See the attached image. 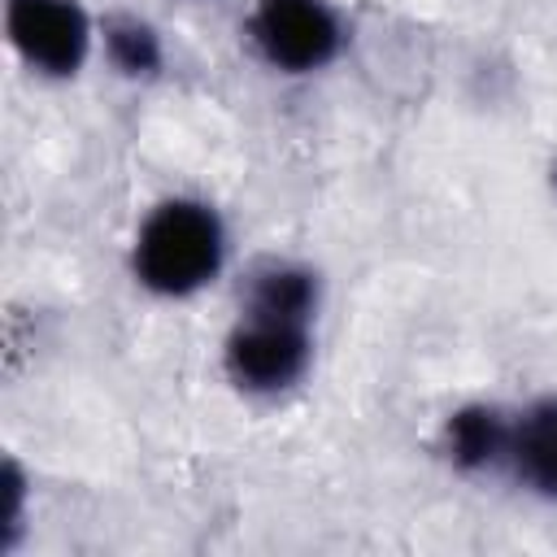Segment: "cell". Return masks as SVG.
Here are the masks:
<instances>
[{
    "instance_id": "ba28073f",
    "label": "cell",
    "mask_w": 557,
    "mask_h": 557,
    "mask_svg": "<svg viewBox=\"0 0 557 557\" xmlns=\"http://www.w3.org/2000/svg\"><path fill=\"white\" fill-rule=\"evenodd\" d=\"M104 57L126 78H152L161 70V61H165L161 35L144 17H135V13L104 17Z\"/></svg>"
},
{
    "instance_id": "7a4b0ae2",
    "label": "cell",
    "mask_w": 557,
    "mask_h": 557,
    "mask_svg": "<svg viewBox=\"0 0 557 557\" xmlns=\"http://www.w3.org/2000/svg\"><path fill=\"white\" fill-rule=\"evenodd\" d=\"M309 322L239 313L235 331L226 335L222 366L226 379L248 396H278L296 387L309 370Z\"/></svg>"
},
{
    "instance_id": "8992f818",
    "label": "cell",
    "mask_w": 557,
    "mask_h": 557,
    "mask_svg": "<svg viewBox=\"0 0 557 557\" xmlns=\"http://www.w3.org/2000/svg\"><path fill=\"white\" fill-rule=\"evenodd\" d=\"M313 309H318V274L296 261L265 257L248 270L244 287H239V313L313 322Z\"/></svg>"
},
{
    "instance_id": "6da1fadb",
    "label": "cell",
    "mask_w": 557,
    "mask_h": 557,
    "mask_svg": "<svg viewBox=\"0 0 557 557\" xmlns=\"http://www.w3.org/2000/svg\"><path fill=\"white\" fill-rule=\"evenodd\" d=\"M226 257L222 218L191 196L161 200L135 231L131 270L135 283L157 296H191L218 278Z\"/></svg>"
},
{
    "instance_id": "5b68a950",
    "label": "cell",
    "mask_w": 557,
    "mask_h": 557,
    "mask_svg": "<svg viewBox=\"0 0 557 557\" xmlns=\"http://www.w3.org/2000/svg\"><path fill=\"white\" fill-rule=\"evenodd\" d=\"M505 470L535 496L557 500V396L527 405L509 418V448Z\"/></svg>"
},
{
    "instance_id": "277c9868",
    "label": "cell",
    "mask_w": 557,
    "mask_h": 557,
    "mask_svg": "<svg viewBox=\"0 0 557 557\" xmlns=\"http://www.w3.org/2000/svg\"><path fill=\"white\" fill-rule=\"evenodd\" d=\"M4 30L13 52L48 78L78 74L91 48V17L78 0H9Z\"/></svg>"
},
{
    "instance_id": "52a82bcc",
    "label": "cell",
    "mask_w": 557,
    "mask_h": 557,
    "mask_svg": "<svg viewBox=\"0 0 557 557\" xmlns=\"http://www.w3.org/2000/svg\"><path fill=\"white\" fill-rule=\"evenodd\" d=\"M444 448L457 470H492L505 466L509 448V418L492 405H466L444 426Z\"/></svg>"
},
{
    "instance_id": "3957f363",
    "label": "cell",
    "mask_w": 557,
    "mask_h": 557,
    "mask_svg": "<svg viewBox=\"0 0 557 557\" xmlns=\"http://www.w3.org/2000/svg\"><path fill=\"white\" fill-rule=\"evenodd\" d=\"M248 39L270 70L313 74L344 48V26L326 0H257Z\"/></svg>"
},
{
    "instance_id": "9c48e42d",
    "label": "cell",
    "mask_w": 557,
    "mask_h": 557,
    "mask_svg": "<svg viewBox=\"0 0 557 557\" xmlns=\"http://www.w3.org/2000/svg\"><path fill=\"white\" fill-rule=\"evenodd\" d=\"M4 487V513H0V527H4V540H0V548H9L13 544V535H17V527H22V496H26V483H22V470L9 461L4 466V479H0Z\"/></svg>"
}]
</instances>
